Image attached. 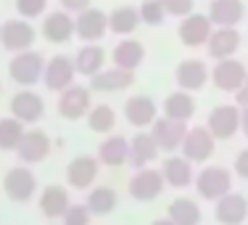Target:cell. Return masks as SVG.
Instances as JSON below:
<instances>
[{
    "label": "cell",
    "mask_w": 248,
    "mask_h": 225,
    "mask_svg": "<svg viewBox=\"0 0 248 225\" xmlns=\"http://www.w3.org/2000/svg\"><path fill=\"white\" fill-rule=\"evenodd\" d=\"M193 186H196L201 199L219 201L232 191V173H230L227 167H222V164H209V167H203L196 175Z\"/></svg>",
    "instance_id": "cell-1"
},
{
    "label": "cell",
    "mask_w": 248,
    "mask_h": 225,
    "mask_svg": "<svg viewBox=\"0 0 248 225\" xmlns=\"http://www.w3.org/2000/svg\"><path fill=\"white\" fill-rule=\"evenodd\" d=\"M3 191L14 204H27L37 193V175L27 164H16L3 177Z\"/></svg>",
    "instance_id": "cell-2"
},
{
    "label": "cell",
    "mask_w": 248,
    "mask_h": 225,
    "mask_svg": "<svg viewBox=\"0 0 248 225\" xmlns=\"http://www.w3.org/2000/svg\"><path fill=\"white\" fill-rule=\"evenodd\" d=\"M43 72H45V58L34 51H24V53H16L8 64V74L16 85H24V87H32L43 80Z\"/></svg>",
    "instance_id": "cell-3"
},
{
    "label": "cell",
    "mask_w": 248,
    "mask_h": 225,
    "mask_svg": "<svg viewBox=\"0 0 248 225\" xmlns=\"http://www.w3.org/2000/svg\"><path fill=\"white\" fill-rule=\"evenodd\" d=\"M203 127L214 135V140L232 138V135L240 130V106H232V104L214 106V109L209 111V117H206Z\"/></svg>",
    "instance_id": "cell-4"
},
{
    "label": "cell",
    "mask_w": 248,
    "mask_h": 225,
    "mask_svg": "<svg viewBox=\"0 0 248 225\" xmlns=\"http://www.w3.org/2000/svg\"><path fill=\"white\" fill-rule=\"evenodd\" d=\"M164 175L161 170H153V167H145V170H138L129 180V196L140 204H148V201L158 199L164 191Z\"/></svg>",
    "instance_id": "cell-5"
},
{
    "label": "cell",
    "mask_w": 248,
    "mask_h": 225,
    "mask_svg": "<svg viewBox=\"0 0 248 225\" xmlns=\"http://www.w3.org/2000/svg\"><path fill=\"white\" fill-rule=\"evenodd\" d=\"M34 37H37V32H34V27L29 24L27 19H11L0 27V45L11 53L29 51L34 43Z\"/></svg>",
    "instance_id": "cell-6"
},
{
    "label": "cell",
    "mask_w": 248,
    "mask_h": 225,
    "mask_svg": "<svg viewBox=\"0 0 248 225\" xmlns=\"http://www.w3.org/2000/svg\"><path fill=\"white\" fill-rule=\"evenodd\" d=\"M50 149H53V140H50V135L45 133V130H40V127H32V130H27L24 133V138H21V143H19V159L27 164H40V162H45V159L50 156Z\"/></svg>",
    "instance_id": "cell-7"
},
{
    "label": "cell",
    "mask_w": 248,
    "mask_h": 225,
    "mask_svg": "<svg viewBox=\"0 0 248 225\" xmlns=\"http://www.w3.org/2000/svg\"><path fill=\"white\" fill-rule=\"evenodd\" d=\"M246 80H248V69H246L243 61H238V58L217 61V67L211 69V82L224 93H238Z\"/></svg>",
    "instance_id": "cell-8"
},
{
    "label": "cell",
    "mask_w": 248,
    "mask_h": 225,
    "mask_svg": "<svg viewBox=\"0 0 248 225\" xmlns=\"http://www.w3.org/2000/svg\"><path fill=\"white\" fill-rule=\"evenodd\" d=\"M74 77H77L74 58H69V56H53L50 61H45L43 82H45V87H48V90L63 93L66 87L74 85Z\"/></svg>",
    "instance_id": "cell-9"
},
{
    "label": "cell",
    "mask_w": 248,
    "mask_h": 225,
    "mask_svg": "<svg viewBox=\"0 0 248 225\" xmlns=\"http://www.w3.org/2000/svg\"><path fill=\"white\" fill-rule=\"evenodd\" d=\"M93 109V96H90V87L85 85H72L61 93L58 98V114L63 120H82L87 117V111Z\"/></svg>",
    "instance_id": "cell-10"
},
{
    "label": "cell",
    "mask_w": 248,
    "mask_h": 225,
    "mask_svg": "<svg viewBox=\"0 0 248 225\" xmlns=\"http://www.w3.org/2000/svg\"><path fill=\"white\" fill-rule=\"evenodd\" d=\"M214 151H217V140L206 127H190L187 130L185 140H182V156H185L190 164L211 159Z\"/></svg>",
    "instance_id": "cell-11"
},
{
    "label": "cell",
    "mask_w": 248,
    "mask_h": 225,
    "mask_svg": "<svg viewBox=\"0 0 248 225\" xmlns=\"http://www.w3.org/2000/svg\"><path fill=\"white\" fill-rule=\"evenodd\" d=\"M151 135H153V140H156L158 151L172 154L177 149H182V140H185V135H187V125L164 117V120H156L151 125Z\"/></svg>",
    "instance_id": "cell-12"
},
{
    "label": "cell",
    "mask_w": 248,
    "mask_h": 225,
    "mask_svg": "<svg viewBox=\"0 0 248 225\" xmlns=\"http://www.w3.org/2000/svg\"><path fill=\"white\" fill-rule=\"evenodd\" d=\"M43 114H45V101L40 93H34L27 87V90H19L11 98V117L19 120L21 125H32V122H37Z\"/></svg>",
    "instance_id": "cell-13"
},
{
    "label": "cell",
    "mask_w": 248,
    "mask_h": 225,
    "mask_svg": "<svg viewBox=\"0 0 248 225\" xmlns=\"http://www.w3.org/2000/svg\"><path fill=\"white\" fill-rule=\"evenodd\" d=\"M177 32H180L182 45H187V48H201V45L209 43L211 32H214V24L209 21L206 14H190L180 21V29H177Z\"/></svg>",
    "instance_id": "cell-14"
},
{
    "label": "cell",
    "mask_w": 248,
    "mask_h": 225,
    "mask_svg": "<svg viewBox=\"0 0 248 225\" xmlns=\"http://www.w3.org/2000/svg\"><path fill=\"white\" fill-rule=\"evenodd\" d=\"M106 29H108V16L98 8H87L74 19V35L82 37L87 45H95L106 35Z\"/></svg>",
    "instance_id": "cell-15"
},
{
    "label": "cell",
    "mask_w": 248,
    "mask_h": 225,
    "mask_svg": "<svg viewBox=\"0 0 248 225\" xmlns=\"http://www.w3.org/2000/svg\"><path fill=\"white\" fill-rule=\"evenodd\" d=\"M98 170H100L98 156H87V154L74 156L66 167V183L72 188H79V191L93 188V183L98 180Z\"/></svg>",
    "instance_id": "cell-16"
},
{
    "label": "cell",
    "mask_w": 248,
    "mask_h": 225,
    "mask_svg": "<svg viewBox=\"0 0 248 225\" xmlns=\"http://www.w3.org/2000/svg\"><path fill=\"white\" fill-rule=\"evenodd\" d=\"M37 207H40V212H43V217H48V220H61V217L66 215V209L72 207V196H69V191L63 186L50 183V186H45L43 191H40Z\"/></svg>",
    "instance_id": "cell-17"
},
{
    "label": "cell",
    "mask_w": 248,
    "mask_h": 225,
    "mask_svg": "<svg viewBox=\"0 0 248 225\" xmlns=\"http://www.w3.org/2000/svg\"><path fill=\"white\" fill-rule=\"evenodd\" d=\"M174 77H177L180 90L196 93L206 85V80L211 77V72H209V67H206V61H201V58H185V61L177 64Z\"/></svg>",
    "instance_id": "cell-18"
},
{
    "label": "cell",
    "mask_w": 248,
    "mask_h": 225,
    "mask_svg": "<svg viewBox=\"0 0 248 225\" xmlns=\"http://www.w3.org/2000/svg\"><path fill=\"white\" fill-rule=\"evenodd\" d=\"M214 217H217L219 225H243L248 220V199L243 196V193L230 191L224 199L217 201Z\"/></svg>",
    "instance_id": "cell-19"
},
{
    "label": "cell",
    "mask_w": 248,
    "mask_h": 225,
    "mask_svg": "<svg viewBox=\"0 0 248 225\" xmlns=\"http://www.w3.org/2000/svg\"><path fill=\"white\" fill-rule=\"evenodd\" d=\"M206 45H209V58H214V61L232 58L240 48V32L232 27H217Z\"/></svg>",
    "instance_id": "cell-20"
},
{
    "label": "cell",
    "mask_w": 248,
    "mask_h": 225,
    "mask_svg": "<svg viewBox=\"0 0 248 225\" xmlns=\"http://www.w3.org/2000/svg\"><path fill=\"white\" fill-rule=\"evenodd\" d=\"M124 117H127L129 125L135 127H151L158 120V106L151 96H132L124 104Z\"/></svg>",
    "instance_id": "cell-21"
},
{
    "label": "cell",
    "mask_w": 248,
    "mask_h": 225,
    "mask_svg": "<svg viewBox=\"0 0 248 225\" xmlns=\"http://www.w3.org/2000/svg\"><path fill=\"white\" fill-rule=\"evenodd\" d=\"M246 16L243 0H211L209 3V21L214 27H238Z\"/></svg>",
    "instance_id": "cell-22"
},
{
    "label": "cell",
    "mask_w": 248,
    "mask_h": 225,
    "mask_svg": "<svg viewBox=\"0 0 248 225\" xmlns=\"http://www.w3.org/2000/svg\"><path fill=\"white\" fill-rule=\"evenodd\" d=\"M132 82H135V72H124V69H119V67H111V69L98 72L95 77H90V90L119 93V90L132 87Z\"/></svg>",
    "instance_id": "cell-23"
},
{
    "label": "cell",
    "mask_w": 248,
    "mask_h": 225,
    "mask_svg": "<svg viewBox=\"0 0 248 225\" xmlns=\"http://www.w3.org/2000/svg\"><path fill=\"white\" fill-rule=\"evenodd\" d=\"M43 35H45L48 43H56V45L69 43V40L74 37V19H72V14H66V11H61V8H58L56 14H48V16H45V21H43Z\"/></svg>",
    "instance_id": "cell-24"
},
{
    "label": "cell",
    "mask_w": 248,
    "mask_h": 225,
    "mask_svg": "<svg viewBox=\"0 0 248 225\" xmlns=\"http://www.w3.org/2000/svg\"><path fill=\"white\" fill-rule=\"evenodd\" d=\"M158 154L161 151H158V146H156V140H153L151 133H143V130H140V133L129 140V164L138 167V170H145L151 162H156Z\"/></svg>",
    "instance_id": "cell-25"
},
{
    "label": "cell",
    "mask_w": 248,
    "mask_h": 225,
    "mask_svg": "<svg viewBox=\"0 0 248 225\" xmlns=\"http://www.w3.org/2000/svg\"><path fill=\"white\" fill-rule=\"evenodd\" d=\"M161 175H164V183L172 186V188H187L196 180L193 164L187 162L185 156H169L167 162L161 164Z\"/></svg>",
    "instance_id": "cell-26"
},
{
    "label": "cell",
    "mask_w": 248,
    "mask_h": 225,
    "mask_svg": "<svg viewBox=\"0 0 248 225\" xmlns=\"http://www.w3.org/2000/svg\"><path fill=\"white\" fill-rule=\"evenodd\" d=\"M111 58H114V67L124 69V72H135V69L145 61V48H143V43H138V40L124 37L122 43H116Z\"/></svg>",
    "instance_id": "cell-27"
},
{
    "label": "cell",
    "mask_w": 248,
    "mask_h": 225,
    "mask_svg": "<svg viewBox=\"0 0 248 225\" xmlns=\"http://www.w3.org/2000/svg\"><path fill=\"white\" fill-rule=\"evenodd\" d=\"M98 162L106 167H119V164L129 162V140L122 135H108L98 146Z\"/></svg>",
    "instance_id": "cell-28"
},
{
    "label": "cell",
    "mask_w": 248,
    "mask_h": 225,
    "mask_svg": "<svg viewBox=\"0 0 248 225\" xmlns=\"http://www.w3.org/2000/svg\"><path fill=\"white\" fill-rule=\"evenodd\" d=\"M193 114H196V98H193V93L174 90L164 101V117H169V120L187 122V120H193Z\"/></svg>",
    "instance_id": "cell-29"
},
{
    "label": "cell",
    "mask_w": 248,
    "mask_h": 225,
    "mask_svg": "<svg viewBox=\"0 0 248 225\" xmlns=\"http://www.w3.org/2000/svg\"><path fill=\"white\" fill-rule=\"evenodd\" d=\"M116 204H119V193H116L111 186L90 188V193H87V199H85V207L90 209V215H95V217L111 215V212L116 209Z\"/></svg>",
    "instance_id": "cell-30"
},
{
    "label": "cell",
    "mask_w": 248,
    "mask_h": 225,
    "mask_svg": "<svg viewBox=\"0 0 248 225\" xmlns=\"http://www.w3.org/2000/svg\"><path fill=\"white\" fill-rule=\"evenodd\" d=\"M103 61H106V53L98 43L82 45L74 53V69H77V74H85V77H95L98 72H103Z\"/></svg>",
    "instance_id": "cell-31"
},
{
    "label": "cell",
    "mask_w": 248,
    "mask_h": 225,
    "mask_svg": "<svg viewBox=\"0 0 248 225\" xmlns=\"http://www.w3.org/2000/svg\"><path fill=\"white\" fill-rule=\"evenodd\" d=\"M201 217H203V212H201L198 201L190 196H180L169 204V220L174 225H201Z\"/></svg>",
    "instance_id": "cell-32"
},
{
    "label": "cell",
    "mask_w": 248,
    "mask_h": 225,
    "mask_svg": "<svg viewBox=\"0 0 248 225\" xmlns=\"http://www.w3.org/2000/svg\"><path fill=\"white\" fill-rule=\"evenodd\" d=\"M140 24V11L135 5H119L108 16V29L114 35H132Z\"/></svg>",
    "instance_id": "cell-33"
},
{
    "label": "cell",
    "mask_w": 248,
    "mask_h": 225,
    "mask_svg": "<svg viewBox=\"0 0 248 225\" xmlns=\"http://www.w3.org/2000/svg\"><path fill=\"white\" fill-rule=\"evenodd\" d=\"M87 127L93 130V133H100V135H106V133H111L116 125V111L111 109L108 104H98V106H93L90 111H87Z\"/></svg>",
    "instance_id": "cell-34"
},
{
    "label": "cell",
    "mask_w": 248,
    "mask_h": 225,
    "mask_svg": "<svg viewBox=\"0 0 248 225\" xmlns=\"http://www.w3.org/2000/svg\"><path fill=\"white\" fill-rule=\"evenodd\" d=\"M24 125L14 117H3L0 120V151H16L24 138Z\"/></svg>",
    "instance_id": "cell-35"
},
{
    "label": "cell",
    "mask_w": 248,
    "mask_h": 225,
    "mask_svg": "<svg viewBox=\"0 0 248 225\" xmlns=\"http://www.w3.org/2000/svg\"><path fill=\"white\" fill-rule=\"evenodd\" d=\"M138 11H140V21H145V24H151V27H158L167 19V11H164L161 0H143Z\"/></svg>",
    "instance_id": "cell-36"
},
{
    "label": "cell",
    "mask_w": 248,
    "mask_h": 225,
    "mask_svg": "<svg viewBox=\"0 0 248 225\" xmlns=\"http://www.w3.org/2000/svg\"><path fill=\"white\" fill-rule=\"evenodd\" d=\"M90 209H87L85 204H72L66 209V215L61 217L63 225H90Z\"/></svg>",
    "instance_id": "cell-37"
},
{
    "label": "cell",
    "mask_w": 248,
    "mask_h": 225,
    "mask_svg": "<svg viewBox=\"0 0 248 225\" xmlns=\"http://www.w3.org/2000/svg\"><path fill=\"white\" fill-rule=\"evenodd\" d=\"M45 5L48 0H16V11L24 19H37L40 14H45Z\"/></svg>",
    "instance_id": "cell-38"
},
{
    "label": "cell",
    "mask_w": 248,
    "mask_h": 225,
    "mask_svg": "<svg viewBox=\"0 0 248 225\" xmlns=\"http://www.w3.org/2000/svg\"><path fill=\"white\" fill-rule=\"evenodd\" d=\"M164 11H167L169 16H180V19H185V16L193 14V5H196V0H161Z\"/></svg>",
    "instance_id": "cell-39"
},
{
    "label": "cell",
    "mask_w": 248,
    "mask_h": 225,
    "mask_svg": "<svg viewBox=\"0 0 248 225\" xmlns=\"http://www.w3.org/2000/svg\"><path fill=\"white\" fill-rule=\"evenodd\" d=\"M58 3L66 14H82V11L90 8V0H58Z\"/></svg>",
    "instance_id": "cell-40"
},
{
    "label": "cell",
    "mask_w": 248,
    "mask_h": 225,
    "mask_svg": "<svg viewBox=\"0 0 248 225\" xmlns=\"http://www.w3.org/2000/svg\"><path fill=\"white\" fill-rule=\"evenodd\" d=\"M235 175L248 180V149H243L238 156H235Z\"/></svg>",
    "instance_id": "cell-41"
},
{
    "label": "cell",
    "mask_w": 248,
    "mask_h": 225,
    "mask_svg": "<svg viewBox=\"0 0 248 225\" xmlns=\"http://www.w3.org/2000/svg\"><path fill=\"white\" fill-rule=\"evenodd\" d=\"M235 101H238L240 109H248V80L243 82V87H240V90L235 93Z\"/></svg>",
    "instance_id": "cell-42"
},
{
    "label": "cell",
    "mask_w": 248,
    "mask_h": 225,
    "mask_svg": "<svg viewBox=\"0 0 248 225\" xmlns=\"http://www.w3.org/2000/svg\"><path fill=\"white\" fill-rule=\"evenodd\" d=\"M240 130H243V135L248 138V109H240Z\"/></svg>",
    "instance_id": "cell-43"
},
{
    "label": "cell",
    "mask_w": 248,
    "mask_h": 225,
    "mask_svg": "<svg viewBox=\"0 0 248 225\" xmlns=\"http://www.w3.org/2000/svg\"><path fill=\"white\" fill-rule=\"evenodd\" d=\"M151 225H174V223L169 220V217H158V220H153Z\"/></svg>",
    "instance_id": "cell-44"
},
{
    "label": "cell",
    "mask_w": 248,
    "mask_h": 225,
    "mask_svg": "<svg viewBox=\"0 0 248 225\" xmlns=\"http://www.w3.org/2000/svg\"><path fill=\"white\" fill-rule=\"evenodd\" d=\"M0 27H3V24H0Z\"/></svg>",
    "instance_id": "cell-45"
}]
</instances>
